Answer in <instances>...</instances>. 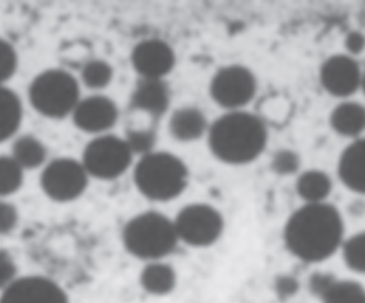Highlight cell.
<instances>
[{
    "label": "cell",
    "mask_w": 365,
    "mask_h": 303,
    "mask_svg": "<svg viewBox=\"0 0 365 303\" xmlns=\"http://www.w3.org/2000/svg\"><path fill=\"white\" fill-rule=\"evenodd\" d=\"M330 126L345 138H360L365 130V107L353 101H343L331 111Z\"/></svg>",
    "instance_id": "d6986e66"
},
{
    "label": "cell",
    "mask_w": 365,
    "mask_h": 303,
    "mask_svg": "<svg viewBox=\"0 0 365 303\" xmlns=\"http://www.w3.org/2000/svg\"><path fill=\"white\" fill-rule=\"evenodd\" d=\"M81 98V81L64 68H53L38 73L28 87L30 106L47 119L71 117Z\"/></svg>",
    "instance_id": "5b68a950"
},
{
    "label": "cell",
    "mask_w": 365,
    "mask_h": 303,
    "mask_svg": "<svg viewBox=\"0 0 365 303\" xmlns=\"http://www.w3.org/2000/svg\"><path fill=\"white\" fill-rule=\"evenodd\" d=\"M135 157L124 137L108 133L93 137L83 148L81 160L90 178L111 182L133 168Z\"/></svg>",
    "instance_id": "8992f818"
},
{
    "label": "cell",
    "mask_w": 365,
    "mask_h": 303,
    "mask_svg": "<svg viewBox=\"0 0 365 303\" xmlns=\"http://www.w3.org/2000/svg\"><path fill=\"white\" fill-rule=\"evenodd\" d=\"M71 118L77 130L96 137L111 133L119 121L120 111L113 98L92 93L81 98Z\"/></svg>",
    "instance_id": "8fae6325"
},
{
    "label": "cell",
    "mask_w": 365,
    "mask_h": 303,
    "mask_svg": "<svg viewBox=\"0 0 365 303\" xmlns=\"http://www.w3.org/2000/svg\"><path fill=\"white\" fill-rule=\"evenodd\" d=\"M17 279V266L12 255L0 249V291H4Z\"/></svg>",
    "instance_id": "f546056e"
},
{
    "label": "cell",
    "mask_w": 365,
    "mask_h": 303,
    "mask_svg": "<svg viewBox=\"0 0 365 303\" xmlns=\"http://www.w3.org/2000/svg\"><path fill=\"white\" fill-rule=\"evenodd\" d=\"M19 66V55L16 49L6 38H0V86L14 76Z\"/></svg>",
    "instance_id": "4316f807"
},
{
    "label": "cell",
    "mask_w": 365,
    "mask_h": 303,
    "mask_svg": "<svg viewBox=\"0 0 365 303\" xmlns=\"http://www.w3.org/2000/svg\"><path fill=\"white\" fill-rule=\"evenodd\" d=\"M133 180L143 197L156 203H167L185 192L190 171L178 155L154 150L135 161Z\"/></svg>",
    "instance_id": "3957f363"
},
{
    "label": "cell",
    "mask_w": 365,
    "mask_h": 303,
    "mask_svg": "<svg viewBox=\"0 0 365 303\" xmlns=\"http://www.w3.org/2000/svg\"><path fill=\"white\" fill-rule=\"evenodd\" d=\"M341 253L343 262L351 272L365 276V231L345 238Z\"/></svg>",
    "instance_id": "d4e9b609"
},
{
    "label": "cell",
    "mask_w": 365,
    "mask_h": 303,
    "mask_svg": "<svg viewBox=\"0 0 365 303\" xmlns=\"http://www.w3.org/2000/svg\"><path fill=\"white\" fill-rule=\"evenodd\" d=\"M173 221L180 242L191 248L214 246L225 229V217L220 210L204 202L187 204Z\"/></svg>",
    "instance_id": "ba28073f"
},
{
    "label": "cell",
    "mask_w": 365,
    "mask_h": 303,
    "mask_svg": "<svg viewBox=\"0 0 365 303\" xmlns=\"http://www.w3.org/2000/svg\"><path fill=\"white\" fill-rule=\"evenodd\" d=\"M19 215L16 206L0 199V236L8 235L19 225Z\"/></svg>",
    "instance_id": "f1b7e54d"
},
{
    "label": "cell",
    "mask_w": 365,
    "mask_h": 303,
    "mask_svg": "<svg viewBox=\"0 0 365 303\" xmlns=\"http://www.w3.org/2000/svg\"><path fill=\"white\" fill-rule=\"evenodd\" d=\"M10 155L24 171H27L44 167L47 163L48 152L38 137L26 134L14 139Z\"/></svg>",
    "instance_id": "7402d4cb"
},
{
    "label": "cell",
    "mask_w": 365,
    "mask_h": 303,
    "mask_svg": "<svg viewBox=\"0 0 365 303\" xmlns=\"http://www.w3.org/2000/svg\"><path fill=\"white\" fill-rule=\"evenodd\" d=\"M139 284L150 296L170 295L178 285L177 272L165 261L148 262L139 274Z\"/></svg>",
    "instance_id": "ac0fdd59"
},
{
    "label": "cell",
    "mask_w": 365,
    "mask_h": 303,
    "mask_svg": "<svg viewBox=\"0 0 365 303\" xmlns=\"http://www.w3.org/2000/svg\"><path fill=\"white\" fill-rule=\"evenodd\" d=\"M259 83L255 72L244 64L221 66L212 74L208 94L225 111H245L257 96Z\"/></svg>",
    "instance_id": "52a82bcc"
},
{
    "label": "cell",
    "mask_w": 365,
    "mask_h": 303,
    "mask_svg": "<svg viewBox=\"0 0 365 303\" xmlns=\"http://www.w3.org/2000/svg\"><path fill=\"white\" fill-rule=\"evenodd\" d=\"M265 120L247 111H225L210 122L206 140L210 154L223 165H247L257 160L268 145Z\"/></svg>",
    "instance_id": "7a4b0ae2"
},
{
    "label": "cell",
    "mask_w": 365,
    "mask_h": 303,
    "mask_svg": "<svg viewBox=\"0 0 365 303\" xmlns=\"http://www.w3.org/2000/svg\"><path fill=\"white\" fill-rule=\"evenodd\" d=\"M170 104L171 91L166 81L138 79L130 94L128 108L147 115L151 123L158 125L169 113Z\"/></svg>",
    "instance_id": "5bb4252c"
},
{
    "label": "cell",
    "mask_w": 365,
    "mask_h": 303,
    "mask_svg": "<svg viewBox=\"0 0 365 303\" xmlns=\"http://www.w3.org/2000/svg\"><path fill=\"white\" fill-rule=\"evenodd\" d=\"M210 122L205 113L195 106L175 108L169 115L168 130L178 143H191L207 135Z\"/></svg>",
    "instance_id": "9a60e30c"
},
{
    "label": "cell",
    "mask_w": 365,
    "mask_h": 303,
    "mask_svg": "<svg viewBox=\"0 0 365 303\" xmlns=\"http://www.w3.org/2000/svg\"><path fill=\"white\" fill-rule=\"evenodd\" d=\"M124 139L130 145L135 156H143V155L156 150L158 125L126 128Z\"/></svg>",
    "instance_id": "484cf974"
},
{
    "label": "cell",
    "mask_w": 365,
    "mask_h": 303,
    "mask_svg": "<svg viewBox=\"0 0 365 303\" xmlns=\"http://www.w3.org/2000/svg\"><path fill=\"white\" fill-rule=\"evenodd\" d=\"M90 176L83 163L73 157H57L47 161L40 175L44 195L57 203L76 201L87 190Z\"/></svg>",
    "instance_id": "9c48e42d"
},
{
    "label": "cell",
    "mask_w": 365,
    "mask_h": 303,
    "mask_svg": "<svg viewBox=\"0 0 365 303\" xmlns=\"http://www.w3.org/2000/svg\"><path fill=\"white\" fill-rule=\"evenodd\" d=\"M0 303H70L64 289L42 276L17 278L1 292Z\"/></svg>",
    "instance_id": "4fadbf2b"
},
{
    "label": "cell",
    "mask_w": 365,
    "mask_h": 303,
    "mask_svg": "<svg viewBox=\"0 0 365 303\" xmlns=\"http://www.w3.org/2000/svg\"><path fill=\"white\" fill-rule=\"evenodd\" d=\"M115 77L113 66L104 59H90L83 64L79 75L81 85L93 93H101L113 83Z\"/></svg>",
    "instance_id": "603a6c76"
},
{
    "label": "cell",
    "mask_w": 365,
    "mask_h": 303,
    "mask_svg": "<svg viewBox=\"0 0 365 303\" xmlns=\"http://www.w3.org/2000/svg\"><path fill=\"white\" fill-rule=\"evenodd\" d=\"M23 118V102L19 94L6 86H0V143L16 135Z\"/></svg>",
    "instance_id": "ffe728a7"
},
{
    "label": "cell",
    "mask_w": 365,
    "mask_h": 303,
    "mask_svg": "<svg viewBox=\"0 0 365 303\" xmlns=\"http://www.w3.org/2000/svg\"><path fill=\"white\" fill-rule=\"evenodd\" d=\"M344 45L347 55L355 58V56L360 55L364 51L365 36L358 30H353L345 36Z\"/></svg>",
    "instance_id": "4dcf8cb0"
},
{
    "label": "cell",
    "mask_w": 365,
    "mask_h": 303,
    "mask_svg": "<svg viewBox=\"0 0 365 303\" xmlns=\"http://www.w3.org/2000/svg\"><path fill=\"white\" fill-rule=\"evenodd\" d=\"M130 60L139 79L166 81L177 66V53L167 41L148 38L134 45Z\"/></svg>",
    "instance_id": "30bf717a"
},
{
    "label": "cell",
    "mask_w": 365,
    "mask_h": 303,
    "mask_svg": "<svg viewBox=\"0 0 365 303\" xmlns=\"http://www.w3.org/2000/svg\"><path fill=\"white\" fill-rule=\"evenodd\" d=\"M338 175L349 190L365 195V138L356 139L341 154Z\"/></svg>",
    "instance_id": "e0dca14e"
},
{
    "label": "cell",
    "mask_w": 365,
    "mask_h": 303,
    "mask_svg": "<svg viewBox=\"0 0 365 303\" xmlns=\"http://www.w3.org/2000/svg\"><path fill=\"white\" fill-rule=\"evenodd\" d=\"M332 180L326 172L308 170L302 172L296 180V192L304 204L327 202L332 192Z\"/></svg>",
    "instance_id": "44dd1931"
},
{
    "label": "cell",
    "mask_w": 365,
    "mask_h": 303,
    "mask_svg": "<svg viewBox=\"0 0 365 303\" xmlns=\"http://www.w3.org/2000/svg\"><path fill=\"white\" fill-rule=\"evenodd\" d=\"M25 171L11 155H0V199H6L21 188Z\"/></svg>",
    "instance_id": "cb8c5ba5"
},
{
    "label": "cell",
    "mask_w": 365,
    "mask_h": 303,
    "mask_svg": "<svg viewBox=\"0 0 365 303\" xmlns=\"http://www.w3.org/2000/svg\"><path fill=\"white\" fill-rule=\"evenodd\" d=\"M345 225L340 210L328 203L304 204L287 218L283 229L285 248L306 264H321L341 250Z\"/></svg>",
    "instance_id": "6da1fadb"
},
{
    "label": "cell",
    "mask_w": 365,
    "mask_h": 303,
    "mask_svg": "<svg viewBox=\"0 0 365 303\" xmlns=\"http://www.w3.org/2000/svg\"><path fill=\"white\" fill-rule=\"evenodd\" d=\"M362 75L364 73L355 58L334 55L322 64L319 81L328 94L346 100L361 89Z\"/></svg>",
    "instance_id": "7c38bea8"
},
{
    "label": "cell",
    "mask_w": 365,
    "mask_h": 303,
    "mask_svg": "<svg viewBox=\"0 0 365 303\" xmlns=\"http://www.w3.org/2000/svg\"><path fill=\"white\" fill-rule=\"evenodd\" d=\"M361 89L364 90L365 94V72L364 73V75H362Z\"/></svg>",
    "instance_id": "d6a6232c"
},
{
    "label": "cell",
    "mask_w": 365,
    "mask_h": 303,
    "mask_svg": "<svg viewBox=\"0 0 365 303\" xmlns=\"http://www.w3.org/2000/svg\"><path fill=\"white\" fill-rule=\"evenodd\" d=\"M311 289L322 303H365V289L358 281L315 276Z\"/></svg>",
    "instance_id": "2e32d148"
},
{
    "label": "cell",
    "mask_w": 365,
    "mask_h": 303,
    "mask_svg": "<svg viewBox=\"0 0 365 303\" xmlns=\"http://www.w3.org/2000/svg\"><path fill=\"white\" fill-rule=\"evenodd\" d=\"M270 168L274 173L280 176L294 175L299 171L300 158L293 150L282 149L274 153L270 161Z\"/></svg>",
    "instance_id": "83f0119b"
},
{
    "label": "cell",
    "mask_w": 365,
    "mask_h": 303,
    "mask_svg": "<svg viewBox=\"0 0 365 303\" xmlns=\"http://www.w3.org/2000/svg\"><path fill=\"white\" fill-rule=\"evenodd\" d=\"M121 238L128 255L145 263L164 261L180 244L173 219L156 210H145L128 219Z\"/></svg>",
    "instance_id": "277c9868"
},
{
    "label": "cell",
    "mask_w": 365,
    "mask_h": 303,
    "mask_svg": "<svg viewBox=\"0 0 365 303\" xmlns=\"http://www.w3.org/2000/svg\"><path fill=\"white\" fill-rule=\"evenodd\" d=\"M278 287L283 293L292 294L293 293V289L294 287H295V285H294L293 282H291L289 280H283Z\"/></svg>",
    "instance_id": "1f68e13d"
}]
</instances>
